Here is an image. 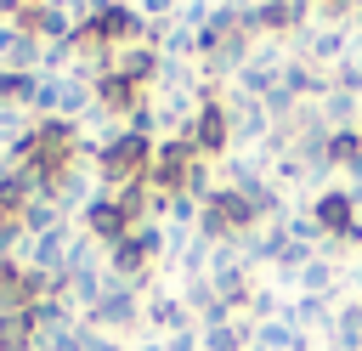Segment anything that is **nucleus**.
I'll use <instances>...</instances> for the list:
<instances>
[{
    "instance_id": "bb28decb",
    "label": "nucleus",
    "mask_w": 362,
    "mask_h": 351,
    "mask_svg": "<svg viewBox=\"0 0 362 351\" xmlns=\"http://www.w3.org/2000/svg\"><path fill=\"white\" fill-rule=\"evenodd\" d=\"M170 351H198V328H187V334H175V340H170Z\"/></svg>"
},
{
    "instance_id": "7c9ffc66",
    "label": "nucleus",
    "mask_w": 362,
    "mask_h": 351,
    "mask_svg": "<svg viewBox=\"0 0 362 351\" xmlns=\"http://www.w3.org/2000/svg\"><path fill=\"white\" fill-rule=\"evenodd\" d=\"M317 6H322V11H351L356 0H317Z\"/></svg>"
},
{
    "instance_id": "f704fd0d",
    "label": "nucleus",
    "mask_w": 362,
    "mask_h": 351,
    "mask_svg": "<svg viewBox=\"0 0 362 351\" xmlns=\"http://www.w3.org/2000/svg\"><path fill=\"white\" fill-rule=\"evenodd\" d=\"M356 130H362V125H356Z\"/></svg>"
},
{
    "instance_id": "423d86ee",
    "label": "nucleus",
    "mask_w": 362,
    "mask_h": 351,
    "mask_svg": "<svg viewBox=\"0 0 362 351\" xmlns=\"http://www.w3.org/2000/svg\"><path fill=\"white\" fill-rule=\"evenodd\" d=\"M187 142H192V153H198V159H221V153L232 147L226 102H204V108L192 113V125H187Z\"/></svg>"
},
{
    "instance_id": "412c9836",
    "label": "nucleus",
    "mask_w": 362,
    "mask_h": 351,
    "mask_svg": "<svg viewBox=\"0 0 362 351\" xmlns=\"http://www.w3.org/2000/svg\"><path fill=\"white\" fill-rule=\"evenodd\" d=\"M283 232H288V243H305V249H322V243H328L322 226L311 221V209H305V215H283Z\"/></svg>"
},
{
    "instance_id": "f257e3e1",
    "label": "nucleus",
    "mask_w": 362,
    "mask_h": 351,
    "mask_svg": "<svg viewBox=\"0 0 362 351\" xmlns=\"http://www.w3.org/2000/svg\"><path fill=\"white\" fill-rule=\"evenodd\" d=\"M153 164V136H136V130H119L113 142L96 147V181L102 192H124L130 181H141Z\"/></svg>"
},
{
    "instance_id": "1a4fd4ad",
    "label": "nucleus",
    "mask_w": 362,
    "mask_h": 351,
    "mask_svg": "<svg viewBox=\"0 0 362 351\" xmlns=\"http://www.w3.org/2000/svg\"><path fill=\"white\" fill-rule=\"evenodd\" d=\"M226 119H232V136H243V142H266V136H272V113H266L260 96L232 91V96H226Z\"/></svg>"
},
{
    "instance_id": "a878e982",
    "label": "nucleus",
    "mask_w": 362,
    "mask_h": 351,
    "mask_svg": "<svg viewBox=\"0 0 362 351\" xmlns=\"http://www.w3.org/2000/svg\"><path fill=\"white\" fill-rule=\"evenodd\" d=\"M85 351H124V345H119V334H102V328H90Z\"/></svg>"
},
{
    "instance_id": "2eb2a0df",
    "label": "nucleus",
    "mask_w": 362,
    "mask_h": 351,
    "mask_svg": "<svg viewBox=\"0 0 362 351\" xmlns=\"http://www.w3.org/2000/svg\"><path fill=\"white\" fill-rule=\"evenodd\" d=\"M334 283H339L334 255H311V266L300 272V289H294V294H322V300H334Z\"/></svg>"
},
{
    "instance_id": "7ed1b4c3",
    "label": "nucleus",
    "mask_w": 362,
    "mask_h": 351,
    "mask_svg": "<svg viewBox=\"0 0 362 351\" xmlns=\"http://www.w3.org/2000/svg\"><path fill=\"white\" fill-rule=\"evenodd\" d=\"M141 306H147V294H141V289H130V283L107 277V289H102V300L85 311V323H90V328H102V334H124V328H136V323H141Z\"/></svg>"
},
{
    "instance_id": "ddd939ff",
    "label": "nucleus",
    "mask_w": 362,
    "mask_h": 351,
    "mask_svg": "<svg viewBox=\"0 0 362 351\" xmlns=\"http://www.w3.org/2000/svg\"><path fill=\"white\" fill-rule=\"evenodd\" d=\"M74 221H62L57 232H45V238H34V249H28V266H40V272H51V277H62V260H68V243H74Z\"/></svg>"
},
{
    "instance_id": "6e6552de",
    "label": "nucleus",
    "mask_w": 362,
    "mask_h": 351,
    "mask_svg": "<svg viewBox=\"0 0 362 351\" xmlns=\"http://www.w3.org/2000/svg\"><path fill=\"white\" fill-rule=\"evenodd\" d=\"M90 102H96L107 119H130V113L147 102V91L130 85V79H119V74H96V79H90Z\"/></svg>"
},
{
    "instance_id": "4468645a",
    "label": "nucleus",
    "mask_w": 362,
    "mask_h": 351,
    "mask_svg": "<svg viewBox=\"0 0 362 351\" xmlns=\"http://www.w3.org/2000/svg\"><path fill=\"white\" fill-rule=\"evenodd\" d=\"M294 334H311V328H334V311H328V300L322 294H294L283 311H277Z\"/></svg>"
},
{
    "instance_id": "72a5a7b5",
    "label": "nucleus",
    "mask_w": 362,
    "mask_h": 351,
    "mask_svg": "<svg viewBox=\"0 0 362 351\" xmlns=\"http://www.w3.org/2000/svg\"><path fill=\"white\" fill-rule=\"evenodd\" d=\"M351 62H356V68H362V51H351Z\"/></svg>"
},
{
    "instance_id": "aec40b11",
    "label": "nucleus",
    "mask_w": 362,
    "mask_h": 351,
    "mask_svg": "<svg viewBox=\"0 0 362 351\" xmlns=\"http://www.w3.org/2000/svg\"><path fill=\"white\" fill-rule=\"evenodd\" d=\"M305 51H311L317 62H334V68L351 57V51H345V28H311V45H305Z\"/></svg>"
},
{
    "instance_id": "39448f33",
    "label": "nucleus",
    "mask_w": 362,
    "mask_h": 351,
    "mask_svg": "<svg viewBox=\"0 0 362 351\" xmlns=\"http://www.w3.org/2000/svg\"><path fill=\"white\" fill-rule=\"evenodd\" d=\"M226 187H238V192L249 198V209H255L260 226H266V221H283V192L266 181V170H260L255 159H232V164H226Z\"/></svg>"
},
{
    "instance_id": "c85d7f7f",
    "label": "nucleus",
    "mask_w": 362,
    "mask_h": 351,
    "mask_svg": "<svg viewBox=\"0 0 362 351\" xmlns=\"http://www.w3.org/2000/svg\"><path fill=\"white\" fill-rule=\"evenodd\" d=\"M17 11H23V0H0V23H17Z\"/></svg>"
},
{
    "instance_id": "5701e85b",
    "label": "nucleus",
    "mask_w": 362,
    "mask_h": 351,
    "mask_svg": "<svg viewBox=\"0 0 362 351\" xmlns=\"http://www.w3.org/2000/svg\"><path fill=\"white\" fill-rule=\"evenodd\" d=\"M255 345H266V351H288V345H294V328H288L283 317H277V323H260V328H255Z\"/></svg>"
},
{
    "instance_id": "dca6fc26",
    "label": "nucleus",
    "mask_w": 362,
    "mask_h": 351,
    "mask_svg": "<svg viewBox=\"0 0 362 351\" xmlns=\"http://www.w3.org/2000/svg\"><path fill=\"white\" fill-rule=\"evenodd\" d=\"M255 340V323H221V328H198V351H243Z\"/></svg>"
},
{
    "instance_id": "f8f14e48",
    "label": "nucleus",
    "mask_w": 362,
    "mask_h": 351,
    "mask_svg": "<svg viewBox=\"0 0 362 351\" xmlns=\"http://www.w3.org/2000/svg\"><path fill=\"white\" fill-rule=\"evenodd\" d=\"M90 176H96V170H90ZM90 176H85V170L74 164V170H62V176H57V181L45 187V198H51V204H57L62 215H85V204L96 198V187H90Z\"/></svg>"
},
{
    "instance_id": "b1692460",
    "label": "nucleus",
    "mask_w": 362,
    "mask_h": 351,
    "mask_svg": "<svg viewBox=\"0 0 362 351\" xmlns=\"http://www.w3.org/2000/svg\"><path fill=\"white\" fill-rule=\"evenodd\" d=\"M328 91H345V96H362V68L345 57L339 68H334V79H328Z\"/></svg>"
},
{
    "instance_id": "9b49d317",
    "label": "nucleus",
    "mask_w": 362,
    "mask_h": 351,
    "mask_svg": "<svg viewBox=\"0 0 362 351\" xmlns=\"http://www.w3.org/2000/svg\"><path fill=\"white\" fill-rule=\"evenodd\" d=\"M107 74H119V79H130V85H153L158 79V51L153 45H119V51H107Z\"/></svg>"
},
{
    "instance_id": "4be33fe9",
    "label": "nucleus",
    "mask_w": 362,
    "mask_h": 351,
    "mask_svg": "<svg viewBox=\"0 0 362 351\" xmlns=\"http://www.w3.org/2000/svg\"><path fill=\"white\" fill-rule=\"evenodd\" d=\"M198 209H204V204H198L192 192H170V209H164V215H170L175 226H192V232H198Z\"/></svg>"
},
{
    "instance_id": "9d476101",
    "label": "nucleus",
    "mask_w": 362,
    "mask_h": 351,
    "mask_svg": "<svg viewBox=\"0 0 362 351\" xmlns=\"http://www.w3.org/2000/svg\"><path fill=\"white\" fill-rule=\"evenodd\" d=\"M141 323H153V334H158V340H175V334H187V328H192V311H187V300H181V294H147Z\"/></svg>"
},
{
    "instance_id": "20e7f679",
    "label": "nucleus",
    "mask_w": 362,
    "mask_h": 351,
    "mask_svg": "<svg viewBox=\"0 0 362 351\" xmlns=\"http://www.w3.org/2000/svg\"><path fill=\"white\" fill-rule=\"evenodd\" d=\"M192 164H204V159L192 153V142H187V136H158V142H153L147 181H153L158 192H187V176H192Z\"/></svg>"
},
{
    "instance_id": "473e14b6",
    "label": "nucleus",
    "mask_w": 362,
    "mask_h": 351,
    "mask_svg": "<svg viewBox=\"0 0 362 351\" xmlns=\"http://www.w3.org/2000/svg\"><path fill=\"white\" fill-rule=\"evenodd\" d=\"M351 23H356V28H362V0H356V6H351Z\"/></svg>"
},
{
    "instance_id": "2f4dec72",
    "label": "nucleus",
    "mask_w": 362,
    "mask_h": 351,
    "mask_svg": "<svg viewBox=\"0 0 362 351\" xmlns=\"http://www.w3.org/2000/svg\"><path fill=\"white\" fill-rule=\"evenodd\" d=\"M288 351H317V345H311V334H294V345H288Z\"/></svg>"
},
{
    "instance_id": "c756f323",
    "label": "nucleus",
    "mask_w": 362,
    "mask_h": 351,
    "mask_svg": "<svg viewBox=\"0 0 362 351\" xmlns=\"http://www.w3.org/2000/svg\"><path fill=\"white\" fill-rule=\"evenodd\" d=\"M136 351H170V340H158V334H153V340H141Z\"/></svg>"
},
{
    "instance_id": "393cba45",
    "label": "nucleus",
    "mask_w": 362,
    "mask_h": 351,
    "mask_svg": "<svg viewBox=\"0 0 362 351\" xmlns=\"http://www.w3.org/2000/svg\"><path fill=\"white\" fill-rule=\"evenodd\" d=\"M136 11H141L147 23H175L181 6H175V0H136Z\"/></svg>"
},
{
    "instance_id": "6ab92c4d",
    "label": "nucleus",
    "mask_w": 362,
    "mask_h": 351,
    "mask_svg": "<svg viewBox=\"0 0 362 351\" xmlns=\"http://www.w3.org/2000/svg\"><path fill=\"white\" fill-rule=\"evenodd\" d=\"M62 221H68V215H62L51 198H34V204L23 209V232H28V238H45V232H57Z\"/></svg>"
},
{
    "instance_id": "f3484780",
    "label": "nucleus",
    "mask_w": 362,
    "mask_h": 351,
    "mask_svg": "<svg viewBox=\"0 0 362 351\" xmlns=\"http://www.w3.org/2000/svg\"><path fill=\"white\" fill-rule=\"evenodd\" d=\"M328 340H334V351H362V294H356L351 306H339Z\"/></svg>"
},
{
    "instance_id": "f03ea898",
    "label": "nucleus",
    "mask_w": 362,
    "mask_h": 351,
    "mask_svg": "<svg viewBox=\"0 0 362 351\" xmlns=\"http://www.w3.org/2000/svg\"><path fill=\"white\" fill-rule=\"evenodd\" d=\"M311 221L322 226V249H339V243H362V221H356V192L345 187H322L311 198Z\"/></svg>"
},
{
    "instance_id": "cd10ccee",
    "label": "nucleus",
    "mask_w": 362,
    "mask_h": 351,
    "mask_svg": "<svg viewBox=\"0 0 362 351\" xmlns=\"http://www.w3.org/2000/svg\"><path fill=\"white\" fill-rule=\"evenodd\" d=\"M288 11H294V17H300V23H305V17H311V11H317V0H288Z\"/></svg>"
},
{
    "instance_id": "0eeeda50",
    "label": "nucleus",
    "mask_w": 362,
    "mask_h": 351,
    "mask_svg": "<svg viewBox=\"0 0 362 351\" xmlns=\"http://www.w3.org/2000/svg\"><path fill=\"white\" fill-rule=\"evenodd\" d=\"M79 232H85V238H96L102 249H113V243L130 232V215L119 209V198H113V192H102V187H96V198H90V204H85V215H79Z\"/></svg>"
},
{
    "instance_id": "a211bd4d",
    "label": "nucleus",
    "mask_w": 362,
    "mask_h": 351,
    "mask_svg": "<svg viewBox=\"0 0 362 351\" xmlns=\"http://www.w3.org/2000/svg\"><path fill=\"white\" fill-rule=\"evenodd\" d=\"M40 91V74H17V68H0V102L6 108H28Z\"/></svg>"
}]
</instances>
